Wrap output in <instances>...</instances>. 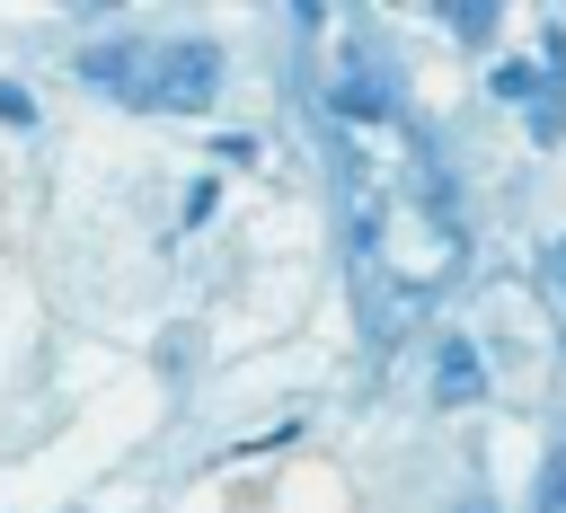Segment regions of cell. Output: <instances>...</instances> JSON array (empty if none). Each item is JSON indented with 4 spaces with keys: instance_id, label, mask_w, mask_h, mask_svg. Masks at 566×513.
<instances>
[{
    "instance_id": "obj_8",
    "label": "cell",
    "mask_w": 566,
    "mask_h": 513,
    "mask_svg": "<svg viewBox=\"0 0 566 513\" xmlns=\"http://www.w3.org/2000/svg\"><path fill=\"white\" fill-rule=\"evenodd\" d=\"M212 203H221V186H212V177H195V186H186V221H212Z\"/></svg>"
},
{
    "instance_id": "obj_7",
    "label": "cell",
    "mask_w": 566,
    "mask_h": 513,
    "mask_svg": "<svg viewBox=\"0 0 566 513\" xmlns=\"http://www.w3.org/2000/svg\"><path fill=\"white\" fill-rule=\"evenodd\" d=\"M212 159H221V168H256V133H221Z\"/></svg>"
},
{
    "instance_id": "obj_4",
    "label": "cell",
    "mask_w": 566,
    "mask_h": 513,
    "mask_svg": "<svg viewBox=\"0 0 566 513\" xmlns=\"http://www.w3.org/2000/svg\"><path fill=\"white\" fill-rule=\"evenodd\" d=\"M486 88H495L504 106H531V97H548V88H566V80H548L539 62H495V71H486Z\"/></svg>"
},
{
    "instance_id": "obj_9",
    "label": "cell",
    "mask_w": 566,
    "mask_h": 513,
    "mask_svg": "<svg viewBox=\"0 0 566 513\" xmlns=\"http://www.w3.org/2000/svg\"><path fill=\"white\" fill-rule=\"evenodd\" d=\"M0 124H35V97H27V88H9V80H0Z\"/></svg>"
},
{
    "instance_id": "obj_6",
    "label": "cell",
    "mask_w": 566,
    "mask_h": 513,
    "mask_svg": "<svg viewBox=\"0 0 566 513\" xmlns=\"http://www.w3.org/2000/svg\"><path fill=\"white\" fill-rule=\"evenodd\" d=\"M531 513H566V442L539 460V495H531Z\"/></svg>"
},
{
    "instance_id": "obj_11",
    "label": "cell",
    "mask_w": 566,
    "mask_h": 513,
    "mask_svg": "<svg viewBox=\"0 0 566 513\" xmlns=\"http://www.w3.org/2000/svg\"><path fill=\"white\" fill-rule=\"evenodd\" d=\"M451 513H486V495H460V504H451Z\"/></svg>"
},
{
    "instance_id": "obj_2",
    "label": "cell",
    "mask_w": 566,
    "mask_h": 513,
    "mask_svg": "<svg viewBox=\"0 0 566 513\" xmlns=\"http://www.w3.org/2000/svg\"><path fill=\"white\" fill-rule=\"evenodd\" d=\"M150 62H159L150 44H88V53H80V80H88L97 97H133V106H142V97H150V80H142Z\"/></svg>"
},
{
    "instance_id": "obj_10",
    "label": "cell",
    "mask_w": 566,
    "mask_h": 513,
    "mask_svg": "<svg viewBox=\"0 0 566 513\" xmlns=\"http://www.w3.org/2000/svg\"><path fill=\"white\" fill-rule=\"evenodd\" d=\"M539 274H548V283L566 292V239H548V248H539Z\"/></svg>"
},
{
    "instance_id": "obj_3",
    "label": "cell",
    "mask_w": 566,
    "mask_h": 513,
    "mask_svg": "<svg viewBox=\"0 0 566 513\" xmlns=\"http://www.w3.org/2000/svg\"><path fill=\"white\" fill-rule=\"evenodd\" d=\"M433 398H442V407H469V398H486V363H478V345H469V336H451V345H442Z\"/></svg>"
},
{
    "instance_id": "obj_5",
    "label": "cell",
    "mask_w": 566,
    "mask_h": 513,
    "mask_svg": "<svg viewBox=\"0 0 566 513\" xmlns=\"http://www.w3.org/2000/svg\"><path fill=\"white\" fill-rule=\"evenodd\" d=\"M442 27H451L460 44H486V35H495V0H442Z\"/></svg>"
},
{
    "instance_id": "obj_1",
    "label": "cell",
    "mask_w": 566,
    "mask_h": 513,
    "mask_svg": "<svg viewBox=\"0 0 566 513\" xmlns=\"http://www.w3.org/2000/svg\"><path fill=\"white\" fill-rule=\"evenodd\" d=\"M212 88H221V44H212V35H186V44H159V62H150V97H142V106H159V115H195V106H212Z\"/></svg>"
}]
</instances>
